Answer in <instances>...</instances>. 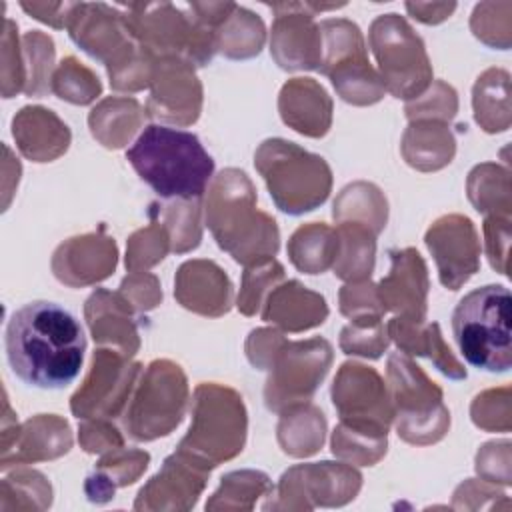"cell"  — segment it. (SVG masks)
I'll use <instances>...</instances> for the list:
<instances>
[{
    "mask_svg": "<svg viewBox=\"0 0 512 512\" xmlns=\"http://www.w3.org/2000/svg\"><path fill=\"white\" fill-rule=\"evenodd\" d=\"M14 376L42 390L72 384L82 368L86 336L78 318L58 302L34 300L14 310L4 334Z\"/></svg>",
    "mask_w": 512,
    "mask_h": 512,
    "instance_id": "obj_1",
    "label": "cell"
},
{
    "mask_svg": "<svg viewBox=\"0 0 512 512\" xmlns=\"http://www.w3.org/2000/svg\"><path fill=\"white\" fill-rule=\"evenodd\" d=\"M126 160L160 198L196 202L214 174V158L196 134L162 124L146 126Z\"/></svg>",
    "mask_w": 512,
    "mask_h": 512,
    "instance_id": "obj_2",
    "label": "cell"
},
{
    "mask_svg": "<svg viewBox=\"0 0 512 512\" xmlns=\"http://www.w3.org/2000/svg\"><path fill=\"white\" fill-rule=\"evenodd\" d=\"M256 196L244 172L222 170L206 202V224L218 246L236 262L268 260L278 252V228L274 218L256 212Z\"/></svg>",
    "mask_w": 512,
    "mask_h": 512,
    "instance_id": "obj_3",
    "label": "cell"
},
{
    "mask_svg": "<svg viewBox=\"0 0 512 512\" xmlns=\"http://www.w3.org/2000/svg\"><path fill=\"white\" fill-rule=\"evenodd\" d=\"M512 298L506 286L486 284L468 292L452 312V332L468 364L486 372L512 366Z\"/></svg>",
    "mask_w": 512,
    "mask_h": 512,
    "instance_id": "obj_4",
    "label": "cell"
},
{
    "mask_svg": "<svg viewBox=\"0 0 512 512\" xmlns=\"http://www.w3.org/2000/svg\"><path fill=\"white\" fill-rule=\"evenodd\" d=\"M254 158L274 204L282 212L298 216L328 198L332 174L322 156L306 152L294 142L270 138L262 142Z\"/></svg>",
    "mask_w": 512,
    "mask_h": 512,
    "instance_id": "obj_5",
    "label": "cell"
},
{
    "mask_svg": "<svg viewBox=\"0 0 512 512\" xmlns=\"http://www.w3.org/2000/svg\"><path fill=\"white\" fill-rule=\"evenodd\" d=\"M244 436L246 410L242 398L228 388L202 384L196 388L192 426L176 452L214 468L242 452Z\"/></svg>",
    "mask_w": 512,
    "mask_h": 512,
    "instance_id": "obj_6",
    "label": "cell"
},
{
    "mask_svg": "<svg viewBox=\"0 0 512 512\" xmlns=\"http://www.w3.org/2000/svg\"><path fill=\"white\" fill-rule=\"evenodd\" d=\"M388 380L398 414V436L412 444L440 440L450 424V414L442 404V390L402 354L388 358Z\"/></svg>",
    "mask_w": 512,
    "mask_h": 512,
    "instance_id": "obj_7",
    "label": "cell"
},
{
    "mask_svg": "<svg viewBox=\"0 0 512 512\" xmlns=\"http://www.w3.org/2000/svg\"><path fill=\"white\" fill-rule=\"evenodd\" d=\"M370 46L382 70V84L396 98H418L432 80V68L420 36L398 14L374 20Z\"/></svg>",
    "mask_w": 512,
    "mask_h": 512,
    "instance_id": "obj_8",
    "label": "cell"
},
{
    "mask_svg": "<svg viewBox=\"0 0 512 512\" xmlns=\"http://www.w3.org/2000/svg\"><path fill=\"white\" fill-rule=\"evenodd\" d=\"M270 360V378L266 382L264 398L268 410L282 412L312 398L328 372L332 348L324 338L306 342L284 340L282 348L274 350Z\"/></svg>",
    "mask_w": 512,
    "mask_h": 512,
    "instance_id": "obj_9",
    "label": "cell"
},
{
    "mask_svg": "<svg viewBox=\"0 0 512 512\" xmlns=\"http://www.w3.org/2000/svg\"><path fill=\"white\" fill-rule=\"evenodd\" d=\"M426 246L438 264L440 282L450 290H458L480 266L478 234L466 216L436 220L426 232Z\"/></svg>",
    "mask_w": 512,
    "mask_h": 512,
    "instance_id": "obj_10",
    "label": "cell"
},
{
    "mask_svg": "<svg viewBox=\"0 0 512 512\" xmlns=\"http://www.w3.org/2000/svg\"><path fill=\"white\" fill-rule=\"evenodd\" d=\"M392 268L376 288L382 310L400 312V318L424 322L428 274L422 256L414 248L390 250Z\"/></svg>",
    "mask_w": 512,
    "mask_h": 512,
    "instance_id": "obj_11",
    "label": "cell"
},
{
    "mask_svg": "<svg viewBox=\"0 0 512 512\" xmlns=\"http://www.w3.org/2000/svg\"><path fill=\"white\" fill-rule=\"evenodd\" d=\"M288 14H280L272 28V54L280 68L290 70L294 46H298V68H320L322 62V34L312 22V14L296 12L298 4H276ZM310 8V6H308Z\"/></svg>",
    "mask_w": 512,
    "mask_h": 512,
    "instance_id": "obj_12",
    "label": "cell"
},
{
    "mask_svg": "<svg viewBox=\"0 0 512 512\" xmlns=\"http://www.w3.org/2000/svg\"><path fill=\"white\" fill-rule=\"evenodd\" d=\"M330 108L328 94L312 78H294L282 88V120L300 134L324 136L330 126Z\"/></svg>",
    "mask_w": 512,
    "mask_h": 512,
    "instance_id": "obj_13",
    "label": "cell"
},
{
    "mask_svg": "<svg viewBox=\"0 0 512 512\" xmlns=\"http://www.w3.org/2000/svg\"><path fill=\"white\" fill-rule=\"evenodd\" d=\"M328 316V306L324 298L310 292L296 280L278 286L266 302L262 318L266 322H276L278 326L298 332L318 326Z\"/></svg>",
    "mask_w": 512,
    "mask_h": 512,
    "instance_id": "obj_14",
    "label": "cell"
},
{
    "mask_svg": "<svg viewBox=\"0 0 512 512\" xmlns=\"http://www.w3.org/2000/svg\"><path fill=\"white\" fill-rule=\"evenodd\" d=\"M416 324L406 318H392L388 324L390 336L396 340L398 348L404 350L406 354H416V356H428L442 374L448 378L460 380L466 378V368L452 356L450 348L444 344L440 328L436 322L426 324L424 330H416Z\"/></svg>",
    "mask_w": 512,
    "mask_h": 512,
    "instance_id": "obj_15",
    "label": "cell"
},
{
    "mask_svg": "<svg viewBox=\"0 0 512 512\" xmlns=\"http://www.w3.org/2000/svg\"><path fill=\"white\" fill-rule=\"evenodd\" d=\"M342 100L350 104H374L384 96L382 78L372 70L366 52L334 62L326 72Z\"/></svg>",
    "mask_w": 512,
    "mask_h": 512,
    "instance_id": "obj_16",
    "label": "cell"
},
{
    "mask_svg": "<svg viewBox=\"0 0 512 512\" xmlns=\"http://www.w3.org/2000/svg\"><path fill=\"white\" fill-rule=\"evenodd\" d=\"M340 262L334 264V274L342 280H366L374 268V230L368 224L346 222L338 230ZM336 258V260H338Z\"/></svg>",
    "mask_w": 512,
    "mask_h": 512,
    "instance_id": "obj_17",
    "label": "cell"
},
{
    "mask_svg": "<svg viewBox=\"0 0 512 512\" xmlns=\"http://www.w3.org/2000/svg\"><path fill=\"white\" fill-rule=\"evenodd\" d=\"M288 254L298 270L308 274L324 272L338 258V234L316 222L300 226L290 238Z\"/></svg>",
    "mask_w": 512,
    "mask_h": 512,
    "instance_id": "obj_18",
    "label": "cell"
},
{
    "mask_svg": "<svg viewBox=\"0 0 512 512\" xmlns=\"http://www.w3.org/2000/svg\"><path fill=\"white\" fill-rule=\"evenodd\" d=\"M210 262L204 260H194V262H184L178 270V276L198 284V290H186L178 292L176 298L182 302L184 308L200 312V314H210L218 316L228 312L230 308V296L232 290H206V276H208Z\"/></svg>",
    "mask_w": 512,
    "mask_h": 512,
    "instance_id": "obj_19",
    "label": "cell"
},
{
    "mask_svg": "<svg viewBox=\"0 0 512 512\" xmlns=\"http://www.w3.org/2000/svg\"><path fill=\"white\" fill-rule=\"evenodd\" d=\"M388 346L384 326L378 316H358L352 324L342 330L340 348L346 354H360L368 358H378Z\"/></svg>",
    "mask_w": 512,
    "mask_h": 512,
    "instance_id": "obj_20",
    "label": "cell"
}]
</instances>
